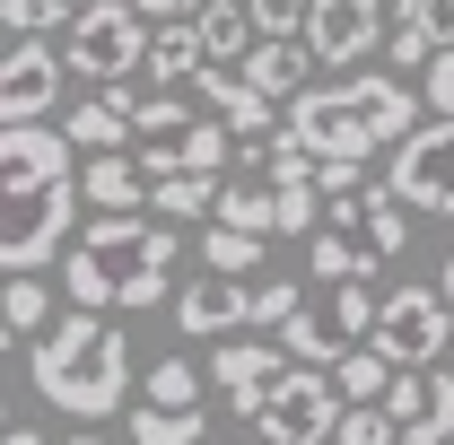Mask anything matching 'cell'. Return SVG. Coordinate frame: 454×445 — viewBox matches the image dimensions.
I'll list each match as a JSON object with an SVG mask.
<instances>
[{"instance_id":"obj_36","label":"cell","mask_w":454,"mask_h":445,"mask_svg":"<svg viewBox=\"0 0 454 445\" xmlns=\"http://www.w3.org/2000/svg\"><path fill=\"white\" fill-rule=\"evenodd\" d=\"M0 445H44V428H35V419L18 410V419H9V437H0Z\"/></svg>"},{"instance_id":"obj_35","label":"cell","mask_w":454,"mask_h":445,"mask_svg":"<svg viewBox=\"0 0 454 445\" xmlns=\"http://www.w3.org/2000/svg\"><path fill=\"white\" fill-rule=\"evenodd\" d=\"M385 61H402V70H428V44H419V35H411V27H394V44H385Z\"/></svg>"},{"instance_id":"obj_37","label":"cell","mask_w":454,"mask_h":445,"mask_svg":"<svg viewBox=\"0 0 454 445\" xmlns=\"http://www.w3.org/2000/svg\"><path fill=\"white\" fill-rule=\"evenodd\" d=\"M61 445H106V437H97V428H70V437H61Z\"/></svg>"},{"instance_id":"obj_12","label":"cell","mask_w":454,"mask_h":445,"mask_svg":"<svg viewBox=\"0 0 454 445\" xmlns=\"http://www.w3.org/2000/svg\"><path fill=\"white\" fill-rule=\"evenodd\" d=\"M131 158H140V175H149V183H158V175H219L227 158H236V131H227V122H210V113L192 105L184 122H175V131L140 140Z\"/></svg>"},{"instance_id":"obj_22","label":"cell","mask_w":454,"mask_h":445,"mask_svg":"<svg viewBox=\"0 0 454 445\" xmlns=\"http://www.w3.org/2000/svg\"><path fill=\"white\" fill-rule=\"evenodd\" d=\"M306 271L324 279V288H349V279H367V271H376V254H367L358 236H340V227H324V236L306 245Z\"/></svg>"},{"instance_id":"obj_6","label":"cell","mask_w":454,"mask_h":445,"mask_svg":"<svg viewBox=\"0 0 454 445\" xmlns=\"http://www.w3.org/2000/svg\"><path fill=\"white\" fill-rule=\"evenodd\" d=\"M376 288L367 279H349V288H315L297 315L280 324V349L297 358V367H315V376H333L340 358H358L367 340H376Z\"/></svg>"},{"instance_id":"obj_3","label":"cell","mask_w":454,"mask_h":445,"mask_svg":"<svg viewBox=\"0 0 454 445\" xmlns=\"http://www.w3.org/2000/svg\"><path fill=\"white\" fill-rule=\"evenodd\" d=\"M27 385H35V402H53L79 428H97L131 393V332L106 324V315H61L27 358Z\"/></svg>"},{"instance_id":"obj_9","label":"cell","mask_w":454,"mask_h":445,"mask_svg":"<svg viewBox=\"0 0 454 445\" xmlns=\"http://www.w3.org/2000/svg\"><path fill=\"white\" fill-rule=\"evenodd\" d=\"M340 385L333 376H315V367H288V385L262 402V419H254V437L262 445H333L340 437Z\"/></svg>"},{"instance_id":"obj_10","label":"cell","mask_w":454,"mask_h":445,"mask_svg":"<svg viewBox=\"0 0 454 445\" xmlns=\"http://www.w3.org/2000/svg\"><path fill=\"white\" fill-rule=\"evenodd\" d=\"M61 79H70V61H61V35H27V44H9L0 61V122L18 131V122H44L61 105Z\"/></svg>"},{"instance_id":"obj_32","label":"cell","mask_w":454,"mask_h":445,"mask_svg":"<svg viewBox=\"0 0 454 445\" xmlns=\"http://www.w3.org/2000/svg\"><path fill=\"white\" fill-rule=\"evenodd\" d=\"M419 105H428V122H454V53H437L419 70Z\"/></svg>"},{"instance_id":"obj_28","label":"cell","mask_w":454,"mask_h":445,"mask_svg":"<svg viewBox=\"0 0 454 445\" xmlns=\"http://www.w3.org/2000/svg\"><path fill=\"white\" fill-rule=\"evenodd\" d=\"M201 271H271L262 262V236H245V227H201Z\"/></svg>"},{"instance_id":"obj_15","label":"cell","mask_w":454,"mask_h":445,"mask_svg":"<svg viewBox=\"0 0 454 445\" xmlns=\"http://www.w3.org/2000/svg\"><path fill=\"white\" fill-rule=\"evenodd\" d=\"M385 419H394L402 445H454V367L402 376V385L385 393Z\"/></svg>"},{"instance_id":"obj_39","label":"cell","mask_w":454,"mask_h":445,"mask_svg":"<svg viewBox=\"0 0 454 445\" xmlns=\"http://www.w3.org/2000/svg\"><path fill=\"white\" fill-rule=\"evenodd\" d=\"M79 9H97V0H79Z\"/></svg>"},{"instance_id":"obj_8","label":"cell","mask_w":454,"mask_h":445,"mask_svg":"<svg viewBox=\"0 0 454 445\" xmlns=\"http://www.w3.org/2000/svg\"><path fill=\"white\" fill-rule=\"evenodd\" d=\"M454 340V306L437 279H402V288H385V306H376V358L394 367V376H428L437 367V349Z\"/></svg>"},{"instance_id":"obj_38","label":"cell","mask_w":454,"mask_h":445,"mask_svg":"<svg viewBox=\"0 0 454 445\" xmlns=\"http://www.w3.org/2000/svg\"><path fill=\"white\" fill-rule=\"evenodd\" d=\"M437 288H446V306H454V254H446V271H437Z\"/></svg>"},{"instance_id":"obj_17","label":"cell","mask_w":454,"mask_h":445,"mask_svg":"<svg viewBox=\"0 0 454 445\" xmlns=\"http://www.w3.org/2000/svg\"><path fill=\"white\" fill-rule=\"evenodd\" d=\"M306 44H254V53L236 61V79H245V88H254V97H262V105H297V97H306Z\"/></svg>"},{"instance_id":"obj_27","label":"cell","mask_w":454,"mask_h":445,"mask_svg":"<svg viewBox=\"0 0 454 445\" xmlns=\"http://www.w3.org/2000/svg\"><path fill=\"white\" fill-rule=\"evenodd\" d=\"M53 324H61V315H53V288H44V279H9V340L35 349Z\"/></svg>"},{"instance_id":"obj_7","label":"cell","mask_w":454,"mask_h":445,"mask_svg":"<svg viewBox=\"0 0 454 445\" xmlns=\"http://www.w3.org/2000/svg\"><path fill=\"white\" fill-rule=\"evenodd\" d=\"M149 53H158V27H149L131 0H97V9H79L70 35H61V61H70L79 79H97V88H122L131 70H149Z\"/></svg>"},{"instance_id":"obj_23","label":"cell","mask_w":454,"mask_h":445,"mask_svg":"<svg viewBox=\"0 0 454 445\" xmlns=\"http://www.w3.org/2000/svg\"><path fill=\"white\" fill-rule=\"evenodd\" d=\"M219 227H245V236H280V183H227V201H219Z\"/></svg>"},{"instance_id":"obj_31","label":"cell","mask_w":454,"mask_h":445,"mask_svg":"<svg viewBox=\"0 0 454 445\" xmlns=\"http://www.w3.org/2000/svg\"><path fill=\"white\" fill-rule=\"evenodd\" d=\"M394 27H411L428 53H454V0H402Z\"/></svg>"},{"instance_id":"obj_18","label":"cell","mask_w":454,"mask_h":445,"mask_svg":"<svg viewBox=\"0 0 454 445\" xmlns=\"http://www.w3.org/2000/svg\"><path fill=\"white\" fill-rule=\"evenodd\" d=\"M61 131H70V149H79V158H131V149H140V131H131L106 97L70 105V113H61Z\"/></svg>"},{"instance_id":"obj_5","label":"cell","mask_w":454,"mask_h":445,"mask_svg":"<svg viewBox=\"0 0 454 445\" xmlns=\"http://www.w3.org/2000/svg\"><path fill=\"white\" fill-rule=\"evenodd\" d=\"M149 254H158V227L149 219H97L70 254H61V306H70V315L122 306V288L149 271Z\"/></svg>"},{"instance_id":"obj_20","label":"cell","mask_w":454,"mask_h":445,"mask_svg":"<svg viewBox=\"0 0 454 445\" xmlns=\"http://www.w3.org/2000/svg\"><path fill=\"white\" fill-rule=\"evenodd\" d=\"M88 201H97L106 219H140V201H149L140 158H88Z\"/></svg>"},{"instance_id":"obj_19","label":"cell","mask_w":454,"mask_h":445,"mask_svg":"<svg viewBox=\"0 0 454 445\" xmlns=\"http://www.w3.org/2000/svg\"><path fill=\"white\" fill-rule=\"evenodd\" d=\"M192 27H201V53L219 61V70H236V61L262 44V35H254V9H245V0H210V9H201Z\"/></svg>"},{"instance_id":"obj_1","label":"cell","mask_w":454,"mask_h":445,"mask_svg":"<svg viewBox=\"0 0 454 445\" xmlns=\"http://www.w3.org/2000/svg\"><path fill=\"white\" fill-rule=\"evenodd\" d=\"M79 201H88V167H79L70 131H44V122L0 131V262H9V279H35L79 245Z\"/></svg>"},{"instance_id":"obj_30","label":"cell","mask_w":454,"mask_h":445,"mask_svg":"<svg viewBox=\"0 0 454 445\" xmlns=\"http://www.w3.org/2000/svg\"><path fill=\"white\" fill-rule=\"evenodd\" d=\"M149 402L158 410H201V367L192 358H158L149 367Z\"/></svg>"},{"instance_id":"obj_21","label":"cell","mask_w":454,"mask_h":445,"mask_svg":"<svg viewBox=\"0 0 454 445\" xmlns=\"http://www.w3.org/2000/svg\"><path fill=\"white\" fill-rule=\"evenodd\" d=\"M201 70H210V53H201V27H158V53H149V79H158V88H192V79H201Z\"/></svg>"},{"instance_id":"obj_11","label":"cell","mask_w":454,"mask_h":445,"mask_svg":"<svg viewBox=\"0 0 454 445\" xmlns=\"http://www.w3.org/2000/svg\"><path fill=\"white\" fill-rule=\"evenodd\" d=\"M385 183H394L411 210H437V219H454V122H419V131L394 149Z\"/></svg>"},{"instance_id":"obj_4","label":"cell","mask_w":454,"mask_h":445,"mask_svg":"<svg viewBox=\"0 0 454 445\" xmlns=\"http://www.w3.org/2000/svg\"><path fill=\"white\" fill-rule=\"evenodd\" d=\"M297 306H306V288L288 271H192L175 288V332L184 340H227V332H245V324L280 332Z\"/></svg>"},{"instance_id":"obj_2","label":"cell","mask_w":454,"mask_h":445,"mask_svg":"<svg viewBox=\"0 0 454 445\" xmlns=\"http://www.w3.org/2000/svg\"><path fill=\"white\" fill-rule=\"evenodd\" d=\"M411 131H419V88L402 70H349L288 105V140L315 149L324 167H367L376 149H402Z\"/></svg>"},{"instance_id":"obj_26","label":"cell","mask_w":454,"mask_h":445,"mask_svg":"<svg viewBox=\"0 0 454 445\" xmlns=\"http://www.w3.org/2000/svg\"><path fill=\"white\" fill-rule=\"evenodd\" d=\"M70 18H79V0H0L9 44H27V35H70Z\"/></svg>"},{"instance_id":"obj_25","label":"cell","mask_w":454,"mask_h":445,"mask_svg":"<svg viewBox=\"0 0 454 445\" xmlns=\"http://www.w3.org/2000/svg\"><path fill=\"white\" fill-rule=\"evenodd\" d=\"M333 385H340V402H349V410H385V393H394L402 376L376 358V349H358V358H340V367H333Z\"/></svg>"},{"instance_id":"obj_24","label":"cell","mask_w":454,"mask_h":445,"mask_svg":"<svg viewBox=\"0 0 454 445\" xmlns=\"http://www.w3.org/2000/svg\"><path fill=\"white\" fill-rule=\"evenodd\" d=\"M227 183L219 175H158L149 183V210H167V219H201V210H219Z\"/></svg>"},{"instance_id":"obj_16","label":"cell","mask_w":454,"mask_h":445,"mask_svg":"<svg viewBox=\"0 0 454 445\" xmlns=\"http://www.w3.org/2000/svg\"><path fill=\"white\" fill-rule=\"evenodd\" d=\"M192 105L210 113V122H227V131H245L254 149H262V140H280V131H288V122H271V105H262V97H254V88H245L236 70H219V61H210V70L192 79Z\"/></svg>"},{"instance_id":"obj_34","label":"cell","mask_w":454,"mask_h":445,"mask_svg":"<svg viewBox=\"0 0 454 445\" xmlns=\"http://www.w3.org/2000/svg\"><path fill=\"white\" fill-rule=\"evenodd\" d=\"M131 9H140L149 27H192V18H201L210 0H131Z\"/></svg>"},{"instance_id":"obj_29","label":"cell","mask_w":454,"mask_h":445,"mask_svg":"<svg viewBox=\"0 0 454 445\" xmlns=\"http://www.w3.org/2000/svg\"><path fill=\"white\" fill-rule=\"evenodd\" d=\"M201 419L210 410H131V445H201Z\"/></svg>"},{"instance_id":"obj_14","label":"cell","mask_w":454,"mask_h":445,"mask_svg":"<svg viewBox=\"0 0 454 445\" xmlns=\"http://www.w3.org/2000/svg\"><path fill=\"white\" fill-rule=\"evenodd\" d=\"M376 44H394L385 0H315V18H306V53L315 61H367Z\"/></svg>"},{"instance_id":"obj_33","label":"cell","mask_w":454,"mask_h":445,"mask_svg":"<svg viewBox=\"0 0 454 445\" xmlns=\"http://www.w3.org/2000/svg\"><path fill=\"white\" fill-rule=\"evenodd\" d=\"M333 445H402V437H394V419H385V410H349Z\"/></svg>"},{"instance_id":"obj_13","label":"cell","mask_w":454,"mask_h":445,"mask_svg":"<svg viewBox=\"0 0 454 445\" xmlns=\"http://www.w3.org/2000/svg\"><path fill=\"white\" fill-rule=\"evenodd\" d=\"M210 385L227 393L236 419H262V402L288 385V349L280 340H227L219 358H210Z\"/></svg>"}]
</instances>
